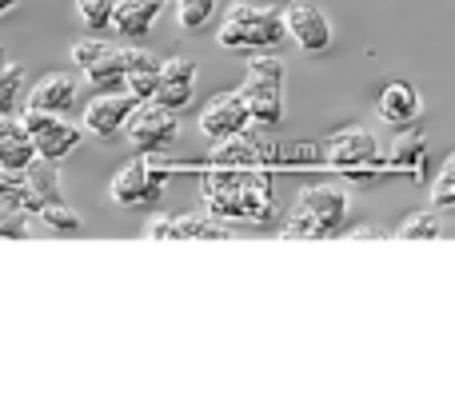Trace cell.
<instances>
[{"label":"cell","instance_id":"cell-10","mask_svg":"<svg viewBox=\"0 0 455 403\" xmlns=\"http://www.w3.org/2000/svg\"><path fill=\"white\" fill-rule=\"evenodd\" d=\"M144 236L148 240H228L232 232L212 212H188V216L156 212L144 224Z\"/></svg>","mask_w":455,"mask_h":403},{"label":"cell","instance_id":"cell-3","mask_svg":"<svg viewBox=\"0 0 455 403\" xmlns=\"http://www.w3.org/2000/svg\"><path fill=\"white\" fill-rule=\"evenodd\" d=\"M347 192L339 184H315V188H304L296 200V208L283 220V236L288 240H323L336 236L347 220Z\"/></svg>","mask_w":455,"mask_h":403},{"label":"cell","instance_id":"cell-15","mask_svg":"<svg viewBox=\"0 0 455 403\" xmlns=\"http://www.w3.org/2000/svg\"><path fill=\"white\" fill-rule=\"evenodd\" d=\"M376 112H379V120H384V124L411 128L419 120V112H424V100H419V92L408 84V80H392V84L379 92Z\"/></svg>","mask_w":455,"mask_h":403},{"label":"cell","instance_id":"cell-9","mask_svg":"<svg viewBox=\"0 0 455 403\" xmlns=\"http://www.w3.org/2000/svg\"><path fill=\"white\" fill-rule=\"evenodd\" d=\"M24 124L32 132L36 144V156L48 164H60L64 156H72L84 136V124H72L68 116H56V112H40V108H24Z\"/></svg>","mask_w":455,"mask_h":403},{"label":"cell","instance_id":"cell-4","mask_svg":"<svg viewBox=\"0 0 455 403\" xmlns=\"http://www.w3.org/2000/svg\"><path fill=\"white\" fill-rule=\"evenodd\" d=\"M323 164H331L352 184H376L387 172V156L368 128H339L323 144Z\"/></svg>","mask_w":455,"mask_h":403},{"label":"cell","instance_id":"cell-25","mask_svg":"<svg viewBox=\"0 0 455 403\" xmlns=\"http://www.w3.org/2000/svg\"><path fill=\"white\" fill-rule=\"evenodd\" d=\"M216 12V0H176V20L180 28H204Z\"/></svg>","mask_w":455,"mask_h":403},{"label":"cell","instance_id":"cell-17","mask_svg":"<svg viewBox=\"0 0 455 403\" xmlns=\"http://www.w3.org/2000/svg\"><path fill=\"white\" fill-rule=\"evenodd\" d=\"M40 156H36V144H32L24 116L0 112V168H28Z\"/></svg>","mask_w":455,"mask_h":403},{"label":"cell","instance_id":"cell-8","mask_svg":"<svg viewBox=\"0 0 455 403\" xmlns=\"http://www.w3.org/2000/svg\"><path fill=\"white\" fill-rule=\"evenodd\" d=\"M124 136L144 156H164L176 144V136H180V116H176V108H164V104H156V100L136 104V112L124 124Z\"/></svg>","mask_w":455,"mask_h":403},{"label":"cell","instance_id":"cell-22","mask_svg":"<svg viewBox=\"0 0 455 403\" xmlns=\"http://www.w3.org/2000/svg\"><path fill=\"white\" fill-rule=\"evenodd\" d=\"M440 212H411L408 220L400 224V228H395V236L400 240H440Z\"/></svg>","mask_w":455,"mask_h":403},{"label":"cell","instance_id":"cell-19","mask_svg":"<svg viewBox=\"0 0 455 403\" xmlns=\"http://www.w3.org/2000/svg\"><path fill=\"white\" fill-rule=\"evenodd\" d=\"M387 172H408L416 184L427 180V136L419 132H403L400 140L392 144V152H387Z\"/></svg>","mask_w":455,"mask_h":403},{"label":"cell","instance_id":"cell-18","mask_svg":"<svg viewBox=\"0 0 455 403\" xmlns=\"http://www.w3.org/2000/svg\"><path fill=\"white\" fill-rule=\"evenodd\" d=\"M160 8H164V0H116L112 28L128 40H144L152 28H156Z\"/></svg>","mask_w":455,"mask_h":403},{"label":"cell","instance_id":"cell-16","mask_svg":"<svg viewBox=\"0 0 455 403\" xmlns=\"http://www.w3.org/2000/svg\"><path fill=\"white\" fill-rule=\"evenodd\" d=\"M76 100H80V84L68 72H48L28 92V108L56 112V116H68V108H76Z\"/></svg>","mask_w":455,"mask_h":403},{"label":"cell","instance_id":"cell-29","mask_svg":"<svg viewBox=\"0 0 455 403\" xmlns=\"http://www.w3.org/2000/svg\"><path fill=\"white\" fill-rule=\"evenodd\" d=\"M16 4H20V0H0V16H4V12H12Z\"/></svg>","mask_w":455,"mask_h":403},{"label":"cell","instance_id":"cell-13","mask_svg":"<svg viewBox=\"0 0 455 403\" xmlns=\"http://www.w3.org/2000/svg\"><path fill=\"white\" fill-rule=\"evenodd\" d=\"M136 104L140 100H136L128 88H120V92H96L84 108V132L100 136V140H112V136L124 132V124L136 112Z\"/></svg>","mask_w":455,"mask_h":403},{"label":"cell","instance_id":"cell-21","mask_svg":"<svg viewBox=\"0 0 455 403\" xmlns=\"http://www.w3.org/2000/svg\"><path fill=\"white\" fill-rule=\"evenodd\" d=\"M24 92V64L0 48V112H12Z\"/></svg>","mask_w":455,"mask_h":403},{"label":"cell","instance_id":"cell-11","mask_svg":"<svg viewBox=\"0 0 455 403\" xmlns=\"http://www.w3.org/2000/svg\"><path fill=\"white\" fill-rule=\"evenodd\" d=\"M283 28L304 48L307 56H320L331 48V20L312 4V0H288L283 4Z\"/></svg>","mask_w":455,"mask_h":403},{"label":"cell","instance_id":"cell-27","mask_svg":"<svg viewBox=\"0 0 455 403\" xmlns=\"http://www.w3.org/2000/svg\"><path fill=\"white\" fill-rule=\"evenodd\" d=\"M28 220H32V216L24 212V208H16L12 200L0 196V236H8V240L28 236Z\"/></svg>","mask_w":455,"mask_h":403},{"label":"cell","instance_id":"cell-23","mask_svg":"<svg viewBox=\"0 0 455 403\" xmlns=\"http://www.w3.org/2000/svg\"><path fill=\"white\" fill-rule=\"evenodd\" d=\"M112 12H116V0H76V16L88 32H108Z\"/></svg>","mask_w":455,"mask_h":403},{"label":"cell","instance_id":"cell-7","mask_svg":"<svg viewBox=\"0 0 455 403\" xmlns=\"http://www.w3.org/2000/svg\"><path fill=\"white\" fill-rule=\"evenodd\" d=\"M72 60L80 64V72L96 92H120L124 88V44H108L96 32H88V36L72 40Z\"/></svg>","mask_w":455,"mask_h":403},{"label":"cell","instance_id":"cell-26","mask_svg":"<svg viewBox=\"0 0 455 403\" xmlns=\"http://www.w3.org/2000/svg\"><path fill=\"white\" fill-rule=\"evenodd\" d=\"M36 220H44L52 232H60V236H72V232L84 228V220H80V212H72L68 204H48L44 212L36 216Z\"/></svg>","mask_w":455,"mask_h":403},{"label":"cell","instance_id":"cell-24","mask_svg":"<svg viewBox=\"0 0 455 403\" xmlns=\"http://www.w3.org/2000/svg\"><path fill=\"white\" fill-rule=\"evenodd\" d=\"M432 208L435 212H455V152L443 160L440 176L432 184Z\"/></svg>","mask_w":455,"mask_h":403},{"label":"cell","instance_id":"cell-5","mask_svg":"<svg viewBox=\"0 0 455 403\" xmlns=\"http://www.w3.org/2000/svg\"><path fill=\"white\" fill-rule=\"evenodd\" d=\"M240 96L248 100L251 124L256 128H280L283 124V60L280 56L251 52Z\"/></svg>","mask_w":455,"mask_h":403},{"label":"cell","instance_id":"cell-20","mask_svg":"<svg viewBox=\"0 0 455 403\" xmlns=\"http://www.w3.org/2000/svg\"><path fill=\"white\" fill-rule=\"evenodd\" d=\"M0 196L12 200V204L24 208L28 216H40V208H44V200H40L28 168H0Z\"/></svg>","mask_w":455,"mask_h":403},{"label":"cell","instance_id":"cell-12","mask_svg":"<svg viewBox=\"0 0 455 403\" xmlns=\"http://www.w3.org/2000/svg\"><path fill=\"white\" fill-rule=\"evenodd\" d=\"M251 124V112H248V100L240 92H216L212 100L200 108V132L208 140H228L235 132H248Z\"/></svg>","mask_w":455,"mask_h":403},{"label":"cell","instance_id":"cell-1","mask_svg":"<svg viewBox=\"0 0 455 403\" xmlns=\"http://www.w3.org/2000/svg\"><path fill=\"white\" fill-rule=\"evenodd\" d=\"M200 196L224 224H267L275 216L272 168H204Z\"/></svg>","mask_w":455,"mask_h":403},{"label":"cell","instance_id":"cell-6","mask_svg":"<svg viewBox=\"0 0 455 403\" xmlns=\"http://www.w3.org/2000/svg\"><path fill=\"white\" fill-rule=\"evenodd\" d=\"M168 180H172V164H164V160L144 156L140 152L136 160H128V164L116 168V176H112V184H108V200L120 204V208L160 204Z\"/></svg>","mask_w":455,"mask_h":403},{"label":"cell","instance_id":"cell-30","mask_svg":"<svg viewBox=\"0 0 455 403\" xmlns=\"http://www.w3.org/2000/svg\"><path fill=\"white\" fill-rule=\"evenodd\" d=\"M164 4H176V0H164Z\"/></svg>","mask_w":455,"mask_h":403},{"label":"cell","instance_id":"cell-2","mask_svg":"<svg viewBox=\"0 0 455 403\" xmlns=\"http://www.w3.org/2000/svg\"><path fill=\"white\" fill-rule=\"evenodd\" d=\"M288 28H283V8H267V4H248L235 0L228 4L216 44L228 52H272L275 44H283Z\"/></svg>","mask_w":455,"mask_h":403},{"label":"cell","instance_id":"cell-28","mask_svg":"<svg viewBox=\"0 0 455 403\" xmlns=\"http://www.w3.org/2000/svg\"><path fill=\"white\" fill-rule=\"evenodd\" d=\"M347 236H352V240H379L384 232L371 228V224H360V228H347Z\"/></svg>","mask_w":455,"mask_h":403},{"label":"cell","instance_id":"cell-14","mask_svg":"<svg viewBox=\"0 0 455 403\" xmlns=\"http://www.w3.org/2000/svg\"><path fill=\"white\" fill-rule=\"evenodd\" d=\"M196 72H200L196 60H188V56H172V60H164V64H160L156 104L180 112L184 104L192 100V92H196Z\"/></svg>","mask_w":455,"mask_h":403}]
</instances>
